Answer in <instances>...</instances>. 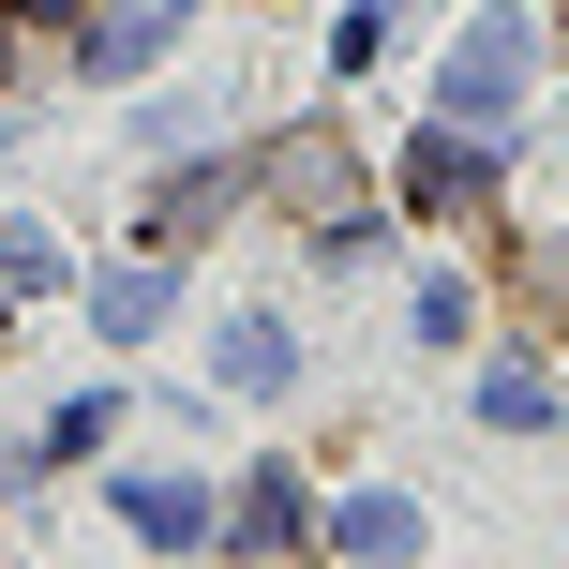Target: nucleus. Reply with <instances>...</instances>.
I'll use <instances>...</instances> for the list:
<instances>
[{"label":"nucleus","instance_id":"f257e3e1","mask_svg":"<svg viewBox=\"0 0 569 569\" xmlns=\"http://www.w3.org/2000/svg\"><path fill=\"white\" fill-rule=\"evenodd\" d=\"M256 196L284 210V226H360V150L330 136V120H300V136H270V166H256Z\"/></svg>","mask_w":569,"mask_h":569},{"label":"nucleus","instance_id":"f03ea898","mask_svg":"<svg viewBox=\"0 0 569 569\" xmlns=\"http://www.w3.org/2000/svg\"><path fill=\"white\" fill-rule=\"evenodd\" d=\"M525 46H540L525 16H480V30H465L450 76H435V90H450V120H480V136H495V120H510V90H525Z\"/></svg>","mask_w":569,"mask_h":569},{"label":"nucleus","instance_id":"7ed1b4c3","mask_svg":"<svg viewBox=\"0 0 569 569\" xmlns=\"http://www.w3.org/2000/svg\"><path fill=\"white\" fill-rule=\"evenodd\" d=\"M180 46V0H120V16H90V60L106 76H136V60H166Z\"/></svg>","mask_w":569,"mask_h":569},{"label":"nucleus","instance_id":"20e7f679","mask_svg":"<svg viewBox=\"0 0 569 569\" xmlns=\"http://www.w3.org/2000/svg\"><path fill=\"white\" fill-rule=\"evenodd\" d=\"M120 525L180 555V540H210V495H196V480H120Z\"/></svg>","mask_w":569,"mask_h":569},{"label":"nucleus","instance_id":"39448f33","mask_svg":"<svg viewBox=\"0 0 569 569\" xmlns=\"http://www.w3.org/2000/svg\"><path fill=\"white\" fill-rule=\"evenodd\" d=\"M210 360H226V390H284V315H226V345H210Z\"/></svg>","mask_w":569,"mask_h":569},{"label":"nucleus","instance_id":"423d86ee","mask_svg":"<svg viewBox=\"0 0 569 569\" xmlns=\"http://www.w3.org/2000/svg\"><path fill=\"white\" fill-rule=\"evenodd\" d=\"M90 315H106V345L166 330V256H150V270H106V284H90Z\"/></svg>","mask_w":569,"mask_h":569},{"label":"nucleus","instance_id":"0eeeda50","mask_svg":"<svg viewBox=\"0 0 569 569\" xmlns=\"http://www.w3.org/2000/svg\"><path fill=\"white\" fill-rule=\"evenodd\" d=\"M330 540H345V555H420V510H405V495H345Z\"/></svg>","mask_w":569,"mask_h":569},{"label":"nucleus","instance_id":"6e6552de","mask_svg":"<svg viewBox=\"0 0 569 569\" xmlns=\"http://www.w3.org/2000/svg\"><path fill=\"white\" fill-rule=\"evenodd\" d=\"M226 210H240V180H226V166H196V180H180L166 210H150V240H166V256H180V240H210V226H226Z\"/></svg>","mask_w":569,"mask_h":569},{"label":"nucleus","instance_id":"1a4fd4ad","mask_svg":"<svg viewBox=\"0 0 569 569\" xmlns=\"http://www.w3.org/2000/svg\"><path fill=\"white\" fill-rule=\"evenodd\" d=\"M405 196H420V210H435V226H450V210H465V196H480V150H465V136H435V150H420V166H405Z\"/></svg>","mask_w":569,"mask_h":569},{"label":"nucleus","instance_id":"9d476101","mask_svg":"<svg viewBox=\"0 0 569 569\" xmlns=\"http://www.w3.org/2000/svg\"><path fill=\"white\" fill-rule=\"evenodd\" d=\"M240 540H256V555H284V540H300V495H284V480H256V495H240Z\"/></svg>","mask_w":569,"mask_h":569},{"label":"nucleus","instance_id":"9b49d317","mask_svg":"<svg viewBox=\"0 0 569 569\" xmlns=\"http://www.w3.org/2000/svg\"><path fill=\"white\" fill-rule=\"evenodd\" d=\"M16 16H46V30H76V16H90V0H16Z\"/></svg>","mask_w":569,"mask_h":569},{"label":"nucleus","instance_id":"f8f14e48","mask_svg":"<svg viewBox=\"0 0 569 569\" xmlns=\"http://www.w3.org/2000/svg\"><path fill=\"white\" fill-rule=\"evenodd\" d=\"M555 46H569V0H555Z\"/></svg>","mask_w":569,"mask_h":569},{"label":"nucleus","instance_id":"ddd939ff","mask_svg":"<svg viewBox=\"0 0 569 569\" xmlns=\"http://www.w3.org/2000/svg\"><path fill=\"white\" fill-rule=\"evenodd\" d=\"M0 345H16V315H0Z\"/></svg>","mask_w":569,"mask_h":569}]
</instances>
